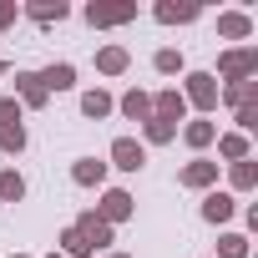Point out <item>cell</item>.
I'll use <instances>...</instances> for the list:
<instances>
[{
	"mask_svg": "<svg viewBox=\"0 0 258 258\" xmlns=\"http://www.w3.org/2000/svg\"><path fill=\"white\" fill-rule=\"evenodd\" d=\"M0 152H26V111L16 96H0Z\"/></svg>",
	"mask_w": 258,
	"mask_h": 258,
	"instance_id": "cell-1",
	"label": "cell"
},
{
	"mask_svg": "<svg viewBox=\"0 0 258 258\" xmlns=\"http://www.w3.org/2000/svg\"><path fill=\"white\" fill-rule=\"evenodd\" d=\"M218 157H223V162L233 167V162H243V157H253V142H248L243 132H223V137H218Z\"/></svg>",
	"mask_w": 258,
	"mask_h": 258,
	"instance_id": "cell-18",
	"label": "cell"
},
{
	"mask_svg": "<svg viewBox=\"0 0 258 258\" xmlns=\"http://www.w3.org/2000/svg\"><path fill=\"white\" fill-rule=\"evenodd\" d=\"M41 76V86H46V96H56V91H71L76 86V66L71 61H51L46 71H36Z\"/></svg>",
	"mask_w": 258,
	"mask_h": 258,
	"instance_id": "cell-13",
	"label": "cell"
},
{
	"mask_svg": "<svg viewBox=\"0 0 258 258\" xmlns=\"http://www.w3.org/2000/svg\"><path fill=\"white\" fill-rule=\"evenodd\" d=\"M233 213H238V198H233V192H218V187H208V192H203V218H208L213 228H218V223H228Z\"/></svg>",
	"mask_w": 258,
	"mask_h": 258,
	"instance_id": "cell-11",
	"label": "cell"
},
{
	"mask_svg": "<svg viewBox=\"0 0 258 258\" xmlns=\"http://www.w3.org/2000/svg\"><path fill=\"white\" fill-rule=\"evenodd\" d=\"M56 243H61V248H56L61 258H91V248H86V238H81L76 228H61V238H56Z\"/></svg>",
	"mask_w": 258,
	"mask_h": 258,
	"instance_id": "cell-26",
	"label": "cell"
},
{
	"mask_svg": "<svg viewBox=\"0 0 258 258\" xmlns=\"http://www.w3.org/2000/svg\"><path fill=\"white\" fill-rule=\"evenodd\" d=\"M218 36L223 41H248L253 36V16L248 11H223L218 16Z\"/></svg>",
	"mask_w": 258,
	"mask_h": 258,
	"instance_id": "cell-16",
	"label": "cell"
},
{
	"mask_svg": "<svg viewBox=\"0 0 258 258\" xmlns=\"http://www.w3.org/2000/svg\"><path fill=\"white\" fill-rule=\"evenodd\" d=\"M182 101L198 106L203 116L218 111V76H213V71H187V81H182Z\"/></svg>",
	"mask_w": 258,
	"mask_h": 258,
	"instance_id": "cell-3",
	"label": "cell"
},
{
	"mask_svg": "<svg viewBox=\"0 0 258 258\" xmlns=\"http://www.w3.org/2000/svg\"><path fill=\"white\" fill-rule=\"evenodd\" d=\"M126 66H132L126 46H101V51H96V71H101V76H121Z\"/></svg>",
	"mask_w": 258,
	"mask_h": 258,
	"instance_id": "cell-19",
	"label": "cell"
},
{
	"mask_svg": "<svg viewBox=\"0 0 258 258\" xmlns=\"http://www.w3.org/2000/svg\"><path fill=\"white\" fill-rule=\"evenodd\" d=\"M213 258H248V238H243V233H223Z\"/></svg>",
	"mask_w": 258,
	"mask_h": 258,
	"instance_id": "cell-27",
	"label": "cell"
},
{
	"mask_svg": "<svg viewBox=\"0 0 258 258\" xmlns=\"http://www.w3.org/2000/svg\"><path fill=\"white\" fill-rule=\"evenodd\" d=\"M233 116H238V132L248 137V132H253V126H258V101H253V106H238Z\"/></svg>",
	"mask_w": 258,
	"mask_h": 258,
	"instance_id": "cell-29",
	"label": "cell"
},
{
	"mask_svg": "<svg viewBox=\"0 0 258 258\" xmlns=\"http://www.w3.org/2000/svg\"><path fill=\"white\" fill-rule=\"evenodd\" d=\"M152 116H162V121H182V116H187V101H182V91H177V86H162V91H152Z\"/></svg>",
	"mask_w": 258,
	"mask_h": 258,
	"instance_id": "cell-10",
	"label": "cell"
},
{
	"mask_svg": "<svg viewBox=\"0 0 258 258\" xmlns=\"http://www.w3.org/2000/svg\"><path fill=\"white\" fill-rule=\"evenodd\" d=\"M26 198V177L16 167H0V203H21Z\"/></svg>",
	"mask_w": 258,
	"mask_h": 258,
	"instance_id": "cell-25",
	"label": "cell"
},
{
	"mask_svg": "<svg viewBox=\"0 0 258 258\" xmlns=\"http://www.w3.org/2000/svg\"><path fill=\"white\" fill-rule=\"evenodd\" d=\"M177 182L192 187V192H208V187L218 182V162H213V157H192V162L177 172Z\"/></svg>",
	"mask_w": 258,
	"mask_h": 258,
	"instance_id": "cell-8",
	"label": "cell"
},
{
	"mask_svg": "<svg viewBox=\"0 0 258 258\" xmlns=\"http://www.w3.org/2000/svg\"><path fill=\"white\" fill-rule=\"evenodd\" d=\"M71 228H76V233L86 238V248H91V253H106V248L116 243V233H111V228H106V223H101V218H96L91 208H86V213H81V218H76Z\"/></svg>",
	"mask_w": 258,
	"mask_h": 258,
	"instance_id": "cell-6",
	"label": "cell"
},
{
	"mask_svg": "<svg viewBox=\"0 0 258 258\" xmlns=\"http://www.w3.org/2000/svg\"><path fill=\"white\" fill-rule=\"evenodd\" d=\"M91 213H96L106 228H116V223H126V218L137 213V203H132V192H126V187H106V192H101V203H96Z\"/></svg>",
	"mask_w": 258,
	"mask_h": 258,
	"instance_id": "cell-4",
	"label": "cell"
},
{
	"mask_svg": "<svg viewBox=\"0 0 258 258\" xmlns=\"http://www.w3.org/2000/svg\"><path fill=\"white\" fill-rule=\"evenodd\" d=\"M81 16H86V26L106 31V26H126V21H137V6H86Z\"/></svg>",
	"mask_w": 258,
	"mask_h": 258,
	"instance_id": "cell-9",
	"label": "cell"
},
{
	"mask_svg": "<svg viewBox=\"0 0 258 258\" xmlns=\"http://www.w3.org/2000/svg\"><path fill=\"white\" fill-rule=\"evenodd\" d=\"M182 142H187V147H192V152H198V157H203V152H208V147H213V142H218V126H213V121H208V116H192V121H187V126H182Z\"/></svg>",
	"mask_w": 258,
	"mask_h": 258,
	"instance_id": "cell-15",
	"label": "cell"
},
{
	"mask_svg": "<svg viewBox=\"0 0 258 258\" xmlns=\"http://www.w3.org/2000/svg\"><path fill=\"white\" fill-rule=\"evenodd\" d=\"M218 76H223L228 86L253 81V76H258V46H233V51H223V56H218Z\"/></svg>",
	"mask_w": 258,
	"mask_h": 258,
	"instance_id": "cell-2",
	"label": "cell"
},
{
	"mask_svg": "<svg viewBox=\"0 0 258 258\" xmlns=\"http://www.w3.org/2000/svg\"><path fill=\"white\" fill-rule=\"evenodd\" d=\"M71 182H76V187H101V182H106V162L76 157V162H71Z\"/></svg>",
	"mask_w": 258,
	"mask_h": 258,
	"instance_id": "cell-17",
	"label": "cell"
},
{
	"mask_svg": "<svg viewBox=\"0 0 258 258\" xmlns=\"http://www.w3.org/2000/svg\"><path fill=\"white\" fill-rule=\"evenodd\" d=\"M152 16H157L162 26H192V21L203 16V6H192V0H187V6H177V0H157Z\"/></svg>",
	"mask_w": 258,
	"mask_h": 258,
	"instance_id": "cell-12",
	"label": "cell"
},
{
	"mask_svg": "<svg viewBox=\"0 0 258 258\" xmlns=\"http://www.w3.org/2000/svg\"><path fill=\"white\" fill-rule=\"evenodd\" d=\"M16 21H21V6H16V0H0V31L16 26Z\"/></svg>",
	"mask_w": 258,
	"mask_h": 258,
	"instance_id": "cell-30",
	"label": "cell"
},
{
	"mask_svg": "<svg viewBox=\"0 0 258 258\" xmlns=\"http://www.w3.org/2000/svg\"><path fill=\"white\" fill-rule=\"evenodd\" d=\"M111 106H116V101H111V96H106L101 86H91V91H81V111H86L91 121H101V116H111Z\"/></svg>",
	"mask_w": 258,
	"mask_h": 258,
	"instance_id": "cell-24",
	"label": "cell"
},
{
	"mask_svg": "<svg viewBox=\"0 0 258 258\" xmlns=\"http://www.w3.org/2000/svg\"><path fill=\"white\" fill-rule=\"evenodd\" d=\"M152 66H157L162 76H177V71H182V51H172V46H162V51L152 56Z\"/></svg>",
	"mask_w": 258,
	"mask_h": 258,
	"instance_id": "cell-28",
	"label": "cell"
},
{
	"mask_svg": "<svg viewBox=\"0 0 258 258\" xmlns=\"http://www.w3.org/2000/svg\"><path fill=\"white\" fill-rule=\"evenodd\" d=\"M101 258H132V253H101Z\"/></svg>",
	"mask_w": 258,
	"mask_h": 258,
	"instance_id": "cell-32",
	"label": "cell"
},
{
	"mask_svg": "<svg viewBox=\"0 0 258 258\" xmlns=\"http://www.w3.org/2000/svg\"><path fill=\"white\" fill-rule=\"evenodd\" d=\"M218 101H228L233 111H238V106H253V101H258V76H253V81H238V86H218Z\"/></svg>",
	"mask_w": 258,
	"mask_h": 258,
	"instance_id": "cell-20",
	"label": "cell"
},
{
	"mask_svg": "<svg viewBox=\"0 0 258 258\" xmlns=\"http://www.w3.org/2000/svg\"><path fill=\"white\" fill-rule=\"evenodd\" d=\"M51 258H61V253H51Z\"/></svg>",
	"mask_w": 258,
	"mask_h": 258,
	"instance_id": "cell-34",
	"label": "cell"
},
{
	"mask_svg": "<svg viewBox=\"0 0 258 258\" xmlns=\"http://www.w3.org/2000/svg\"><path fill=\"white\" fill-rule=\"evenodd\" d=\"M6 71H11V61H6V56H0V76H6Z\"/></svg>",
	"mask_w": 258,
	"mask_h": 258,
	"instance_id": "cell-31",
	"label": "cell"
},
{
	"mask_svg": "<svg viewBox=\"0 0 258 258\" xmlns=\"http://www.w3.org/2000/svg\"><path fill=\"white\" fill-rule=\"evenodd\" d=\"M121 116H132V121H147V116H152V91H137V86H132V91L121 96Z\"/></svg>",
	"mask_w": 258,
	"mask_h": 258,
	"instance_id": "cell-23",
	"label": "cell"
},
{
	"mask_svg": "<svg viewBox=\"0 0 258 258\" xmlns=\"http://www.w3.org/2000/svg\"><path fill=\"white\" fill-rule=\"evenodd\" d=\"M142 137H147L152 147H167V142L177 137V121H162V116H147V121H142ZM147 142H142V147H147Z\"/></svg>",
	"mask_w": 258,
	"mask_h": 258,
	"instance_id": "cell-22",
	"label": "cell"
},
{
	"mask_svg": "<svg viewBox=\"0 0 258 258\" xmlns=\"http://www.w3.org/2000/svg\"><path fill=\"white\" fill-rule=\"evenodd\" d=\"M16 101H21V111H41V106L51 101L36 71H16Z\"/></svg>",
	"mask_w": 258,
	"mask_h": 258,
	"instance_id": "cell-7",
	"label": "cell"
},
{
	"mask_svg": "<svg viewBox=\"0 0 258 258\" xmlns=\"http://www.w3.org/2000/svg\"><path fill=\"white\" fill-rule=\"evenodd\" d=\"M106 167H116V172H142V167H147V147H142L137 137H116Z\"/></svg>",
	"mask_w": 258,
	"mask_h": 258,
	"instance_id": "cell-5",
	"label": "cell"
},
{
	"mask_svg": "<svg viewBox=\"0 0 258 258\" xmlns=\"http://www.w3.org/2000/svg\"><path fill=\"white\" fill-rule=\"evenodd\" d=\"M228 182H233V192H253V187H258V162H253V157L233 162V167H228Z\"/></svg>",
	"mask_w": 258,
	"mask_h": 258,
	"instance_id": "cell-21",
	"label": "cell"
},
{
	"mask_svg": "<svg viewBox=\"0 0 258 258\" xmlns=\"http://www.w3.org/2000/svg\"><path fill=\"white\" fill-rule=\"evenodd\" d=\"M21 16H31L36 26H56V21L71 16V6L66 0H31V6H21Z\"/></svg>",
	"mask_w": 258,
	"mask_h": 258,
	"instance_id": "cell-14",
	"label": "cell"
},
{
	"mask_svg": "<svg viewBox=\"0 0 258 258\" xmlns=\"http://www.w3.org/2000/svg\"><path fill=\"white\" fill-rule=\"evenodd\" d=\"M16 258H31V253H16Z\"/></svg>",
	"mask_w": 258,
	"mask_h": 258,
	"instance_id": "cell-33",
	"label": "cell"
}]
</instances>
